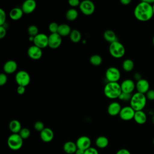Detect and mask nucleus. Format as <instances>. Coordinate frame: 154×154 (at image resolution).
<instances>
[{"instance_id":"6ab92c4d","label":"nucleus","mask_w":154,"mask_h":154,"mask_svg":"<svg viewBox=\"0 0 154 154\" xmlns=\"http://www.w3.org/2000/svg\"><path fill=\"white\" fill-rule=\"evenodd\" d=\"M17 69V64L14 60H8L6 61L3 66V70L5 73L12 74L14 73Z\"/></svg>"},{"instance_id":"79ce46f5","label":"nucleus","mask_w":154,"mask_h":154,"mask_svg":"<svg viewBox=\"0 0 154 154\" xmlns=\"http://www.w3.org/2000/svg\"><path fill=\"white\" fill-rule=\"evenodd\" d=\"M25 92V87H23V86H19L18 85L17 88V94L22 95L23 94H24V93Z\"/></svg>"},{"instance_id":"3c124183","label":"nucleus","mask_w":154,"mask_h":154,"mask_svg":"<svg viewBox=\"0 0 154 154\" xmlns=\"http://www.w3.org/2000/svg\"><path fill=\"white\" fill-rule=\"evenodd\" d=\"M153 145H154V138H153Z\"/></svg>"},{"instance_id":"412c9836","label":"nucleus","mask_w":154,"mask_h":154,"mask_svg":"<svg viewBox=\"0 0 154 154\" xmlns=\"http://www.w3.org/2000/svg\"><path fill=\"white\" fill-rule=\"evenodd\" d=\"M147 116L143 110L135 111L134 120L139 125H143L147 122Z\"/></svg>"},{"instance_id":"c9c22d12","label":"nucleus","mask_w":154,"mask_h":154,"mask_svg":"<svg viewBox=\"0 0 154 154\" xmlns=\"http://www.w3.org/2000/svg\"><path fill=\"white\" fill-rule=\"evenodd\" d=\"M6 20V13L5 11L1 8L0 9V26H3Z\"/></svg>"},{"instance_id":"4c0bfd02","label":"nucleus","mask_w":154,"mask_h":154,"mask_svg":"<svg viewBox=\"0 0 154 154\" xmlns=\"http://www.w3.org/2000/svg\"><path fill=\"white\" fill-rule=\"evenodd\" d=\"M7 82V76L6 73H2L0 74V85H5Z\"/></svg>"},{"instance_id":"dca6fc26","label":"nucleus","mask_w":154,"mask_h":154,"mask_svg":"<svg viewBox=\"0 0 154 154\" xmlns=\"http://www.w3.org/2000/svg\"><path fill=\"white\" fill-rule=\"evenodd\" d=\"M36 5V2L34 0H26L23 2L21 8L23 13L30 14L35 10Z\"/></svg>"},{"instance_id":"423d86ee","label":"nucleus","mask_w":154,"mask_h":154,"mask_svg":"<svg viewBox=\"0 0 154 154\" xmlns=\"http://www.w3.org/2000/svg\"><path fill=\"white\" fill-rule=\"evenodd\" d=\"M121 76L120 70L116 67H108L105 72V78L108 82H117Z\"/></svg>"},{"instance_id":"4468645a","label":"nucleus","mask_w":154,"mask_h":154,"mask_svg":"<svg viewBox=\"0 0 154 154\" xmlns=\"http://www.w3.org/2000/svg\"><path fill=\"white\" fill-rule=\"evenodd\" d=\"M120 87L122 92L131 94L135 88V84L133 80L126 79L122 82Z\"/></svg>"},{"instance_id":"393cba45","label":"nucleus","mask_w":154,"mask_h":154,"mask_svg":"<svg viewBox=\"0 0 154 154\" xmlns=\"http://www.w3.org/2000/svg\"><path fill=\"white\" fill-rule=\"evenodd\" d=\"M109 144V140L105 136H99L95 140V144L99 149L106 148Z\"/></svg>"},{"instance_id":"1a4fd4ad","label":"nucleus","mask_w":154,"mask_h":154,"mask_svg":"<svg viewBox=\"0 0 154 154\" xmlns=\"http://www.w3.org/2000/svg\"><path fill=\"white\" fill-rule=\"evenodd\" d=\"M62 43V37L58 33L51 34L48 36V46L52 49L58 48Z\"/></svg>"},{"instance_id":"f257e3e1","label":"nucleus","mask_w":154,"mask_h":154,"mask_svg":"<svg viewBox=\"0 0 154 154\" xmlns=\"http://www.w3.org/2000/svg\"><path fill=\"white\" fill-rule=\"evenodd\" d=\"M135 17L140 22L150 20L153 16L152 5L146 2L144 0L140 2L134 10Z\"/></svg>"},{"instance_id":"f3484780","label":"nucleus","mask_w":154,"mask_h":154,"mask_svg":"<svg viewBox=\"0 0 154 154\" xmlns=\"http://www.w3.org/2000/svg\"><path fill=\"white\" fill-rule=\"evenodd\" d=\"M40 137L43 142L49 143L53 140L54 133L51 128H45V129L40 132Z\"/></svg>"},{"instance_id":"49530a36","label":"nucleus","mask_w":154,"mask_h":154,"mask_svg":"<svg viewBox=\"0 0 154 154\" xmlns=\"http://www.w3.org/2000/svg\"><path fill=\"white\" fill-rule=\"evenodd\" d=\"M134 78H135L137 81H138V80H140V79H141V78H140V74H138V73H135V74L134 75Z\"/></svg>"},{"instance_id":"72a5a7b5","label":"nucleus","mask_w":154,"mask_h":154,"mask_svg":"<svg viewBox=\"0 0 154 154\" xmlns=\"http://www.w3.org/2000/svg\"><path fill=\"white\" fill-rule=\"evenodd\" d=\"M132 94H129V93H123L122 92L121 93V94L120 95L119 99L123 102H128L131 100V97H132Z\"/></svg>"},{"instance_id":"473e14b6","label":"nucleus","mask_w":154,"mask_h":154,"mask_svg":"<svg viewBox=\"0 0 154 154\" xmlns=\"http://www.w3.org/2000/svg\"><path fill=\"white\" fill-rule=\"evenodd\" d=\"M58 27H59V25L57 22H55L50 23L49 26H48L49 30V31L51 32V34L57 33Z\"/></svg>"},{"instance_id":"9d476101","label":"nucleus","mask_w":154,"mask_h":154,"mask_svg":"<svg viewBox=\"0 0 154 154\" xmlns=\"http://www.w3.org/2000/svg\"><path fill=\"white\" fill-rule=\"evenodd\" d=\"M135 112V110L131 106H126L122 108L119 116L122 120L129 121L134 119Z\"/></svg>"},{"instance_id":"2f4dec72","label":"nucleus","mask_w":154,"mask_h":154,"mask_svg":"<svg viewBox=\"0 0 154 154\" xmlns=\"http://www.w3.org/2000/svg\"><path fill=\"white\" fill-rule=\"evenodd\" d=\"M19 134L20 135V136L22 137V138L23 140H25V139H27L29 137L30 134H31V132H30V130L28 128H23L20 130Z\"/></svg>"},{"instance_id":"a19ab883","label":"nucleus","mask_w":154,"mask_h":154,"mask_svg":"<svg viewBox=\"0 0 154 154\" xmlns=\"http://www.w3.org/2000/svg\"><path fill=\"white\" fill-rule=\"evenodd\" d=\"M7 34V31L5 28V26H0V38L2 39Z\"/></svg>"},{"instance_id":"a211bd4d","label":"nucleus","mask_w":154,"mask_h":154,"mask_svg":"<svg viewBox=\"0 0 154 154\" xmlns=\"http://www.w3.org/2000/svg\"><path fill=\"white\" fill-rule=\"evenodd\" d=\"M121 105L117 102H112L109 104L107 109L108 113L111 116H116L119 115L122 109Z\"/></svg>"},{"instance_id":"7c9ffc66","label":"nucleus","mask_w":154,"mask_h":154,"mask_svg":"<svg viewBox=\"0 0 154 154\" xmlns=\"http://www.w3.org/2000/svg\"><path fill=\"white\" fill-rule=\"evenodd\" d=\"M28 33L29 36L31 37H35L37 35H38V28L37 26L32 25H30L28 28Z\"/></svg>"},{"instance_id":"5701e85b","label":"nucleus","mask_w":154,"mask_h":154,"mask_svg":"<svg viewBox=\"0 0 154 154\" xmlns=\"http://www.w3.org/2000/svg\"><path fill=\"white\" fill-rule=\"evenodd\" d=\"M23 14V12L22 8L19 7H14L12 8L9 13L10 17L13 20H18L20 19Z\"/></svg>"},{"instance_id":"f03ea898","label":"nucleus","mask_w":154,"mask_h":154,"mask_svg":"<svg viewBox=\"0 0 154 154\" xmlns=\"http://www.w3.org/2000/svg\"><path fill=\"white\" fill-rule=\"evenodd\" d=\"M103 93L105 96L108 99H119L120 95L122 93L120 84L118 82H108L104 87Z\"/></svg>"},{"instance_id":"9b49d317","label":"nucleus","mask_w":154,"mask_h":154,"mask_svg":"<svg viewBox=\"0 0 154 154\" xmlns=\"http://www.w3.org/2000/svg\"><path fill=\"white\" fill-rule=\"evenodd\" d=\"M33 43L40 49H44L48 46V36L44 33H39L34 37Z\"/></svg>"},{"instance_id":"0eeeda50","label":"nucleus","mask_w":154,"mask_h":154,"mask_svg":"<svg viewBox=\"0 0 154 154\" xmlns=\"http://www.w3.org/2000/svg\"><path fill=\"white\" fill-rule=\"evenodd\" d=\"M15 81L18 85L25 87L30 82V75L26 71L20 70L15 75Z\"/></svg>"},{"instance_id":"c03bdc74","label":"nucleus","mask_w":154,"mask_h":154,"mask_svg":"<svg viewBox=\"0 0 154 154\" xmlns=\"http://www.w3.org/2000/svg\"><path fill=\"white\" fill-rule=\"evenodd\" d=\"M131 2V0H121L120 3L123 5H128Z\"/></svg>"},{"instance_id":"7ed1b4c3","label":"nucleus","mask_w":154,"mask_h":154,"mask_svg":"<svg viewBox=\"0 0 154 154\" xmlns=\"http://www.w3.org/2000/svg\"><path fill=\"white\" fill-rule=\"evenodd\" d=\"M129 102L130 106L135 110V111H142L146 105L147 98L145 94L136 92L132 94Z\"/></svg>"},{"instance_id":"39448f33","label":"nucleus","mask_w":154,"mask_h":154,"mask_svg":"<svg viewBox=\"0 0 154 154\" xmlns=\"http://www.w3.org/2000/svg\"><path fill=\"white\" fill-rule=\"evenodd\" d=\"M23 140L19 134H11L7 139V145L12 150H19L23 145Z\"/></svg>"},{"instance_id":"2eb2a0df","label":"nucleus","mask_w":154,"mask_h":154,"mask_svg":"<svg viewBox=\"0 0 154 154\" xmlns=\"http://www.w3.org/2000/svg\"><path fill=\"white\" fill-rule=\"evenodd\" d=\"M150 85L147 80L145 79H141L137 81L135 84V88L137 92L145 94L150 89Z\"/></svg>"},{"instance_id":"b1692460","label":"nucleus","mask_w":154,"mask_h":154,"mask_svg":"<svg viewBox=\"0 0 154 154\" xmlns=\"http://www.w3.org/2000/svg\"><path fill=\"white\" fill-rule=\"evenodd\" d=\"M71 31V28L69 25L66 23H62L59 25L57 33L61 37H66L69 35Z\"/></svg>"},{"instance_id":"8fccbe9b","label":"nucleus","mask_w":154,"mask_h":154,"mask_svg":"<svg viewBox=\"0 0 154 154\" xmlns=\"http://www.w3.org/2000/svg\"><path fill=\"white\" fill-rule=\"evenodd\" d=\"M152 43H153V45H154V36H153V38H152Z\"/></svg>"},{"instance_id":"a878e982","label":"nucleus","mask_w":154,"mask_h":154,"mask_svg":"<svg viewBox=\"0 0 154 154\" xmlns=\"http://www.w3.org/2000/svg\"><path fill=\"white\" fill-rule=\"evenodd\" d=\"M103 38L106 42L110 43L117 41V37L116 33L111 29H107L104 32Z\"/></svg>"},{"instance_id":"09e8293b","label":"nucleus","mask_w":154,"mask_h":154,"mask_svg":"<svg viewBox=\"0 0 154 154\" xmlns=\"http://www.w3.org/2000/svg\"><path fill=\"white\" fill-rule=\"evenodd\" d=\"M152 8H153V16H154V4L152 5Z\"/></svg>"},{"instance_id":"de8ad7c7","label":"nucleus","mask_w":154,"mask_h":154,"mask_svg":"<svg viewBox=\"0 0 154 154\" xmlns=\"http://www.w3.org/2000/svg\"><path fill=\"white\" fill-rule=\"evenodd\" d=\"M151 120H152V122L153 124L154 125V114L152 116V118H151Z\"/></svg>"},{"instance_id":"ea45409f","label":"nucleus","mask_w":154,"mask_h":154,"mask_svg":"<svg viewBox=\"0 0 154 154\" xmlns=\"http://www.w3.org/2000/svg\"><path fill=\"white\" fill-rule=\"evenodd\" d=\"M68 3L71 7H75L79 6L81 2L79 0H69L68 1Z\"/></svg>"},{"instance_id":"4be33fe9","label":"nucleus","mask_w":154,"mask_h":154,"mask_svg":"<svg viewBox=\"0 0 154 154\" xmlns=\"http://www.w3.org/2000/svg\"><path fill=\"white\" fill-rule=\"evenodd\" d=\"M9 129L12 134H19L22 129L20 122L17 120H12L9 123Z\"/></svg>"},{"instance_id":"aec40b11","label":"nucleus","mask_w":154,"mask_h":154,"mask_svg":"<svg viewBox=\"0 0 154 154\" xmlns=\"http://www.w3.org/2000/svg\"><path fill=\"white\" fill-rule=\"evenodd\" d=\"M78 147L76 144V143L72 141H68L66 142L63 145V150L65 152V153L67 154L75 153Z\"/></svg>"},{"instance_id":"c85d7f7f","label":"nucleus","mask_w":154,"mask_h":154,"mask_svg":"<svg viewBox=\"0 0 154 154\" xmlns=\"http://www.w3.org/2000/svg\"><path fill=\"white\" fill-rule=\"evenodd\" d=\"M134 63L131 59H126L123 61L122 63V68L123 69L127 72H131L134 69Z\"/></svg>"},{"instance_id":"6e6552de","label":"nucleus","mask_w":154,"mask_h":154,"mask_svg":"<svg viewBox=\"0 0 154 154\" xmlns=\"http://www.w3.org/2000/svg\"><path fill=\"white\" fill-rule=\"evenodd\" d=\"M79 8L80 11L86 16L91 15L95 10L94 3L90 0H84L81 2Z\"/></svg>"},{"instance_id":"a18cd8bd","label":"nucleus","mask_w":154,"mask_h":154,"mask_svg":"<svg viewBox=\"0 0 154 154\" xmlns=\"http://www.w3.org/2000/svg\"><path fill=\"white\" fill-rule=\"evenodd\" d=\"M84 152H85V150L78 149L75 154H84Z\"/></svg>"},{"instance_id":"37998d69","label":"nucleus","mask_w":154,"mask_h":154,"mask_svg":"<svg viewBox=\"0 0 154 154\" xmlns=\"http://www.w3.org/2000/svg\"><path fill=\"white\" fill-rule=\"evenodd\" d=\"M116 154H131L129 150L126 149H119Z\"/></svg>"},{"instance_id":"ddd939ff","label":"nucleus","mask_w":154,"mask_h":154,"mask_svg":"<svg viewBox=\"0 0 154 154\" xmlns=\"http://www.w3.org/2000/svg\"><path fill=\"white\" fill-rule=\"evenodd\" d=\"M76 144L78 149L85 150L91 147V141L87 136H81L76 141Z\"/></svg>"},{"instance_id":"f704fd0d","label":"nucleus","mask_w":154,"mask_h":154,"mask_svg":"<svg viewBox=\"0 0 154 154\" xmlns=\"http://www.w3.org/2000/svg\"><path fill=\"white\" fill-rule=\"evenodd\" d=\"M34 128L35 129V131L40 132L45 129V125L41 121H37L35 122L34 125Z\"/></svg>"},{"instance_id":"f8f14e48","label":"nucleus","mask_w":154,"mask_h":154,"mask_svg":"<svg viewBox=\"0 0 154 154\" xmlns=\"http://www.w3.org/2000/svg\"><path fill=\"white\" fill-rule=\"evenodd\" d=\"M27 54L31 59L34 60H37L41 58V57H42V49L34 45L28 48L27 51Z\"/></svg>"},{"instance_id":"20e7f679","label":"nucleus","mask_w":154,"mask_h":154,"mask_svg":"<svg viewBox=\"0 0 154 154\" xmlns=\"http://www.w3.org/2000/svg\"><path fill=\"white\" fill-rule=\"evenodd\" d=\"M125 48L120 42L116 41L110 43L109 46V52L115 58H120L125 54Z\"/></svg>"},{"instance_id":"e433bc0d","label":"nucleus","mask_w":154,"mask_h":154,"mask_svg":"<svg viewBox=\"0 0 154 154\" xmlns=\"http://www.w3.org/2000/svg\"><path fill=\"white\" fill-rule=\"evenodd\" d=\"M146 97L147 99L149 100H154V90L150 89L146 94Z\"/></svg>"},{"instance_id":"cd10ccee","label":"nucleus","mask_w":154,"mask_h":154,"mask_svg":"<svg viewBox=\"0 0 154 154\" xmlns=\"http://www.w3.org/2000/svg\"><path fill=\"white\" fill-rule=\"evenodd\" d=\"M70 39L73 43H78L81 40V34L79 31L78 29H73L72 30L70 35Z\"/></svg>"},{"instance_id":"58836bf2","label":"nucleus","mask_w":154,"mask_h":154,"mask_svg":"<svg viewBox=\"0 0 154 154\" xmlns=\"http://www.w3.org/2000/svg\"><path fill=\"white\" fill-rule=\"evenodd\" d=\"M84 154H99V152L96 148L90 147L85 150Z\"/></svg>"},{"instance_id":"c756f323","label":"nucleus","mask_w":154,"mask_h":154,"mask_svg":"<svg viewBox=\"0 0 154 154\" xmlns=\"http://www.w3.org/2000/svg\"><path fill=\"white\" fill-rule=\"evenodd\" d=\"M90 63L95 66L100 65L102 63V58L99 55H93L90 57Z\"/></svg>"},{"instance_id":"bb28decb","label":"nucleus","mask_w":154,"mask_h":154,"mask_svg":"<svg viewBox=\"0 0 154 154\" xmlns=\"http://www.w3.org/2000/svg\"><path fill=\"white\" fill-rule=\"evenodd\" d=\"M78 16V12L75 8L69 9L66 13V17L69 21H73L77 19Z\"/></svg>"}]
</instances>
